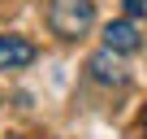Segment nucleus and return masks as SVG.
I'll return each mask as SVG.
<instances>
[{
  "label": "nucleus",
  "instance_id": "1",
  "mask_svg": "<svg viewBox=\"0 0 147 139\" xmlns=\"http://www.w3.org/2000/svg\"><path fill=\"white\" fill-rule=\"evenodd\" d=\"M91 22H95V5H91V0H52V5H48V26L61 39L87 35Z\"/></svg>",
  "mask_w": 147,
  "mask_h": 139
},
{
  "label": "nucleus",
  "instance_id": "2",
  "mask_svg": "<svg viewBox=\"0 0 147 139\" xmlns=\"http://www.w3.org/2000/svg\"><path fill=\"white\" fill-rule=\"evenodd\" d=\"M35 61V44L22 35H0V70H22Z\"/></svg>",
  "mask_w": 147,
  "mask_h": 139
},
{
  "label": "nucleus",
  "instance_id": "3",
  "mask_svg": "<svg viewBox=\"0 0 147 139\" xmlns=\"http://www.w3.org/2000/svg\"><path fill=\"white\" fill-rule=\"evenodd\" d=\"M87 70L100 78V83H125V70H121V61L113 57V48H104V52H95L91 61H87Z\"/></svg>",
  "mask_w": 147,
  "mask_h": 139
},
{
  "label": "nucleus",
  "instance_id": "4",
  "mask_svg": "<svg viewBox=\"0 0 147 139\" xmlns=\"http://www.w3.org/2000/svg\"><path fill=\"white\" fill-rule=\"evenodd\" d=\"M104 44H108L113 52H134V48H138V31H134L130 22H108V26H104Z\"/></svg>",
  "mask_w": 147,
  "mask_h": 139
},
{
  "label": "nucleus",
  "instance_id": "5",
  "mask_svg": "<svg viewBox=\"0 0 147 139\" xmlns=\"http://www.w3.org/2000/svg\"><path fill=\"white\" fill-rule=\"evenodd\" d=\"M125 13H130V18H143V13H147V0H125Z\"/></svg>",
  "mask_w": 147,
  "mask_h": 139
},
{
  "label": "nucleus",
  "instance_id": "6",
  "mask_svg": "<svg viewBox=\"0 0 147 139\" xmlns=\"http://www.w3.org/2000/svg\"><path fill=\"white\" fill-rule=\"evenodd\" d=\"M143 139H147V126H143Z\"/></svg>",
  "mask_w": 147,
  "mask_h": 139
},
{
  "label": "nucleus",
  "instance_id": "7",
  "mask_svg": "<svg viewBox=\"0 0 147 139\" xmlns=\"http://www.w3.org/2000/svg\"><path fill=\"white\" fill-rule=\"evenodd\" d=\"M13 139H18V135H13Z\"/></svg>",
  "mask_w": 147,
  "mask_h": 139
}]
</instances>
